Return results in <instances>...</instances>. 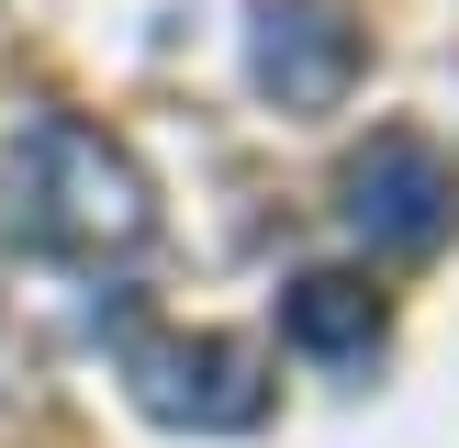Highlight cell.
Returning a JSON list of instances; mask_svg holds the SVG:
<instances>
[{"mask_svg": "<svg viewBox=\"0 0 459 448\" xmlns=\"http://www.w3.org/2000/svg\"><path fill=\"white\" fill-rule=\"evenodd\" d=\"M247 67H258V90L281 112H325V101H348V79H359V22H348V0H247Z\"/></svg>", "mask_w": 459, "mask_h": 448, "instance_id": "cell-4", "label": "cell"}, {"mask_svg": "<svg viewBox=\"0 0 459 448\" xmlns=\"http://www.w3.org/2000/svg\"><path fill=\"white\" fill-rule=\"evenodd\" d=\"M112 348H124V381L157 426H191V437H236V426L269 415V348L258 336H179V325H134L112 314Z\"/></svg>", "mask_w": 459, "mask_h": 448, "instance_id": "cell-2", "label": "cell"}, {"mask_svg": "<svg viewBox=\"0 0 459 448\" xmlns=\"http://www.w3.org/2000/svg\"><path fill=\"white\" fill-rule=\"evenodd\" d=\"M0 236L34 246V258H90L101 269V258H134L157 236V191L101 124L34 112L0 146Z\"/></svg>", "mask_w": 459, "mask_h": 448, "instance_id": "cell-1", "label": "cell"}, {"mask_svg": "<svg viewBox=\"0 0 459 448\" xmlns=\"http://www.w3.org/2000/svg\"><path fill=\"white\" fill-rule=\"evenodd\" d=\"M336 213H348V236L393 246V258H426V246L459 224V168H448V146H437V134L381 124L370 146L336 168Z\"/></svg>", "mask_w": 459, "mask_h": 448, "instance_id": "cell-3", "label": "cell"}, {"mask_svg": "<svg viewBox=\"0 0 459 448\" xmlns=\"http://www.w3.org/2000/svg\"><path fill=\"white\" fill-rule=\"evenodd\" d=\"M281 336L303 358H325V370H370L381 336H393V314H381V291L348 280V269H303V280L281 291Z\"/></svg>", "mask_w": 459, "mask_h": 448, "instance_id": "cell-5", "label": "cell"}]
</instances>
